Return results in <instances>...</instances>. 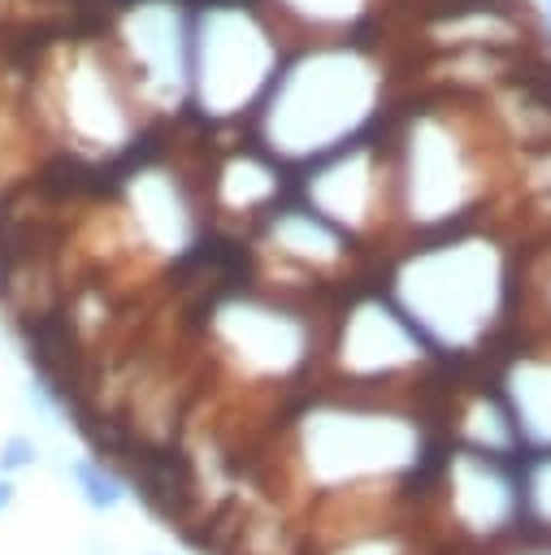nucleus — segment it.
<instances>
[{
    "label": "nucleus",
    "mask_w": 551,
    "mask_h": 555,
    "mask_svg": "<svg viewBox=\"0 0 551 555\" xmlns=\"http://www.w3.org/2000/svg\"><path fill=\"white\" fill-rule=\"evenodd\" d=\"M9 503H13V481L0 477V507H9Z\"/></svg>",
    "instance_id": "obj_3"
},
{
    "label": "nucleus",
    "mask_w": 551,
    "mask_h": 555,
    "mask_svg": "<svg viewBox=\"0 0 551 555\" xmlns=\"http://www.w3.org/2000/svg\"><path fill=\"white\" fill-rule=\"evenodd\" d=\"M74 481H78L82 499H87L95 512H108V507H117V503L126 499L121 477H117V473H108V468H104V464H95V460H78V464H74Z\"/></svg>",
    "instance_id": "obj_1"
},
{
    "label": "nucleus",
    "mask_w": 551,
    "mask_h": 555,
    "mask_svg": "<svg viewBox=\"0 0 551 555\" xmlns=\"http://www.w3.org/2000/svg\"><path fill=\"white\" fill-rule=\"evenodd\" d=\"M542 4H547V17H551V0H542Z\"/></svg>",
    "instance_id": "obj_4"
},
{
    "label": "nucleus",
    "mask_w": 551,
    "mask_h": 555,
    "mask_svg": "<svg viewBox=\"0 0 551 555\" xmlns=\"http://www.w3.org/2000/svg\"><path fill=\"white\" fill-rule=\"evenodd\" d=\"M35 442L30 438H22V434H13V438H4V447H0V473H17V468H30L35 464Z\"/></svg>",
    "instance_id": "obj_2"
}]
</instances>
